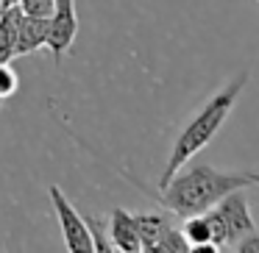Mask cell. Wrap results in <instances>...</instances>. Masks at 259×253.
<instances>
[{
    "instance_id": "cell-14",
    "label": "cell",
    "mask_w": 259,
    "mask_h": 253,
    "mask_svg": "<svg viewBox=\"0 0 259 253\" xmlns=\"http://www.w3.org/2000/svg\"><path fill=\"white\" fill-rule=\"evenodd\" d=\"M20 12L28 17H51L56 12V0H20Z\"/></svg>"
},
{
    "instance_id": "cell-4",
    "label": "cell",
    "mask_w": 259,
    "mask_h": 253,
    "mask_svg": "<svg viewBox=\"0 0 259 253\" xmlns=\"http://www.w3.org/2000/svg\"><path fill=\"white\" fill-rule=\"evenodd\" d=\"M212 209L218 212V217L223 220V225H226L229 247H234L242 236L256 228V225H253V217H251V209H248L245 189H234V192H229V195H223Z\"/></svg>"
},
{
    "instance_id": "cell-11",
    "label": "cell",
    "mask_w": 259,
    "mask_h": 253,
    "mask_svg": "<svg viewBox=\"0 0 259 253\" xmlns=\"http://www.w3.org/2000/svg\"><path fill=\"white\" fill-rule=\"evenodd\" d=\"M153 250H159V253H184V250H190V245H187V239H184V234H181V228H173V225H167V228L162 231V236L156 239Z\"/></svg>"
},
{
    "instance_id": "cell-2",
    "label": "cell",
    "mask_w": 259,
    "mask_h": 253,
    "mask_svg": "<svg viewBox=\"0 0 259 253\" xmlns=\"http://www.w3.org/2000/svg\"><path fill=\"white\" fill-rule=\"evenodd\" d=\"M245 84H248V73H237L234 78H231L223 89L214 92V95L203 103L201 112L181 128V134L176 136V142H173V150H170L167 162H164L162 175H159V189H162L192 156H198V153L214 139V134H218V131L223 128V123L229 120L231 109L237 106V97L242 95Z\"/></svg>"
},
{
    "instance_id": "cell-10",
    "label": "cell",
    "mask_w": 259,
    "mask_h": 253,
    "mask_svg": "<svg viewBox=\"0 0 259 253\" xmlns=\"http://www.w3.org/2000/svg\"><path fill=\"white\" fill-rule=\"evenodd\" d=\"M134 223H137V234H140L142 250H153V245H156V239L162 236V231L170 225L167 220H164V214H159V212L134 214Z\"/></svg>"
},
{
    "instance_id": "cell-5",
    "label": "cell",
    "mask_w": 259,
    "mask_h": 253,
    "mask_svg": "<svg viewBox=\"0 0 259 253\" xmlns=\"http://www.w3.org/2000/svg\"><path fill=\"white\" fill-rule=\"evenodd\" d=\"M75 34H78V17L75 6H56V12L48 17V39L45 47L51 50L53 62H62V56L73 47Z\"/></svg>"
},
{
    "instance_id": "cell-13",
    "label": "cell",
    "mask_w": 259,
    "mask_h": 253,
    "mask_svg": "<svg viewBox=\"0 0 259 253\" xmlns=\"http://www.w3.org/2000/svg\"><path fill=\"white\" fill-rule=\"evenodd\" d=\"M17 89H20V78H17V73H14L12 67H9V62H0V100L12 97Z\"/></svg>"
},
{
    "instance_id": "cell-12",
    "label": "cell",
    "mask_w": 259,
    "mask_h": 253,
    "mask_svg": "<svg viewBox=\"0 0 259 253\" xmlns=\"http://www.w3.org/2000/svg\"><path fill=\"white\" fill-rule=\"evenodd\" d=\"M84 220H87V228H90V236H92V245H95V250H103V253L114 250V247H112V239H109L106 220L98 217V214H90V217H84Z\"/></svg>"
},
{
    "instance_id": "cell-19",
    "label": "cell",
    "mask_w": 259,
    "mask_h": 253,
    "mask_svg": "<svg viewBox=\"0 0 259 253\" xmlns=\"http://www.w3.org/2000/svg\"><path fill=\"white\" fill-rule=\"evenodd\" d=\"M0 103H3V100H0Z\"/></svg>"
},
{
    "instance_id": "cell-17",
    "label": "cell",
    "mask_w": 259,
    "mask_h": 253,
    "mask_svg": "<svg viewBox=\"0 0 259 253\" xmlns=\"http://www.w3.org/2000/svg\"><path fill=\"white\" fill-rule=\"evenodd\" d=\"M56 6H75V0H56Z\"/></svg>"
},
{
    "instance_id": "cell-1",
    "label": "cell",
    "mask_w": 259,
    "mask_h": 253,
    "mask_svg": "<svg viewBox=\"0 0 259 253\" xmlns=\"http://www.w3.org/2000/svg\"><path fill=\"white\" fill-rule=\"evenodd\" d=\"M245 186H251L248 173H220L212 164H192L187 170H179L162 186L156 200L179 217H190V214H203L223 195Z\"/></svg>"
},
{
    "instance_id": "cell-6",
    "label": "cell",
    "mask_w": 259,
    "mask_h": 253,
    "mask_svg": "<svg viewBox=\"0 0 259 253\" xmlns=\"http://www.w3.org/2000/svg\"><path fill=\"white\" fill-rule=\"evenodd\" d=\"M106 228H109V239H112L114 250H125V253H140V234H137V223H134V214H128L125 209H112L106 220Z\"/></svg>"
},
{
    "instance_id": "cell-18",
    "label": "cell",
    "mask_w": 259,
    "mask_h": 253,
    "mask_svg": "<svg viewBox=\"0 0 259 253\" xmlns=\"http://www.w3.org/2000/svg\"><path fill=\"white\" fill-rule=\"evenodd\" d=\"M248 178H251V184H259V173H248Z\"/></svg>"
},
{
    "instance_id": "cell-16",
    "label": "cell",
    "mask_w": 259,
    "mask_h": 253,
    "mask_svg": "<svg viewBox=\"0 0 259 253\" xmlns=\"http://www.w3.org/2000/svg\"><path fill=\"white\" fill-rule=\"evenodd\" d=\"M12 6H20V0H0V12L3 9H12Z\"/></svg>"
},
{
    "instance_id": "cell-15",
    "label": "cell",
    "mask_w": 259,
    "mask_h": 253,
    "mask_svg": "<svg viewBox=\"0 0 259 253\" xmlns=\"http://www.w3.org/2000/svg\"><path fill=\"white\" fill-rule=\"evenodd\" d=\"M237 250H242V253H259V234L256 231H251V234H245L240 242H237Z\"/></svg>"
},
{
    "instance_id": "cell-8",
    "label": "cell",
    "mask_w": 259,
    "mask_h": 253,
    "mask_svg": "<svg viewBox=\"0 0 259 253\" xmlns=\"http://www.w3.org/2000/svg\"><path fill=\"white\" fill-rule=\"evenodd\" d=\"M181 234H184L190 250H195V253H214L218 250V247L212 245L209 223H206L203 214H190V217H184V228H181Z\"/></svg>"
},
{
    "instance_id": "cell-9",
    "label": "cell",
    "mask_w": 259,
    "mask_h": 253,
    "mask_svg": "<svg viewBox=\"0 0 259 253\" xmlns=\"http://www.w3.org/2000/svg\"><path fill=\"white\" fill-rule=\"evenodd\" d=\"M20 17H23L20 6H12V9H3L0 12V62H12L14 59Z\"/></svg>"
},
{
    "instance_id": "cell-3",
    "label": "cell",
    "mask_w": 259,
    "mask_h": 253,
    "mask_svg": "<svg viewBox=\"0 0 259 253\" xmlns=\"http://www.w3.org/2000/svg\"><path fill=\"white\" fill-rule=\"evenodd\" d=\"M48 195H51L53 212H56L59 225H62V236H64L67 250H73V253H92V250H95V245H92V236H90V228H87L84 214L75 212V206L70 203V197L64 195L56 184L48 186Z\"/></svg>"
},
{
    "instance_id": "cell-7",
    "label": "cell",
    "mask_w": 259,
    "mask_h": 253,
    "mask_svg": "<svg viewBox=\"0 0 259 253\" xmlns=\"http://www.w3.org/2000/svg\"><path fill=\"white\" fill-rule=\"evenodd\" d=\"M48 39V17H28L23 14L17 25V45H14V56H28V53L45 47Z\"/></svg>"
}]
</instances>
